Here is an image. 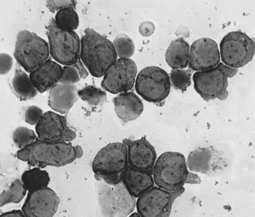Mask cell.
Returning <instances> with one entry per match:
<instances>
[{"mask_svg":"<svg viewBox=\"0 0 255 217\" xmlns=\"http://www.w3.org/2000/svg\"><path fill=\"white\" fill-rule=\"evenodd\" d=\"M81 148L66 142H51L38 138L30 145L19 150L18 158L32 166L43 168L47 166L62 167L80 157Z\"/></svg>","mask_w":255,"mask_h":217,"instance_id":"cell-1","label":"cell"},{"mask_svg":"<svg viewBox=\"0 0 255 217\" xmlns=\"http://www.w3.org/2000/svg\"><path fill=\"white\" fill-rule=\"evenodd\" d=\"M80 43L81 62L94 77L104 75L117 60L113 43L93 29H85Z\"/></svg>","mask_w":255,"mask_h":217,"instance_id":"cell-2","label":"cell"},{"mask_svg":"<svg viewBox=\"0 0 255 217\" xmlns=\"http://www.w3.org/2000/svg\"><path fill=\"white\" fill-rule=\"evenodd\" d=\"M184 155L166 152L156 159L152 175L155 185L169 192L177 191L186 183L190 172Z\"/></svg>","mask_w":255,"mask_h":217,"instance_id":"cell-3","label":"cell"},{"mask_svg":"<svg viewBox=\"0 0 255 217\" xmlns=\"http://www.w3.org/2000/svg\"><path fill=\"white\" fill-rule=\"evenodd\" d=\"M46 28L50 53L55 61L65 65H74L82 63L80 57V39L74 31L60 28L53 18Z\"/></svg>","mask_w":255,"mask_h":217,"instance_id":"cell-4","label":"cell"},{"mask_svg":"<svg viewBox=\"0 0 255 217\" xmlns=\"http://www.w3.org/2000/svg\"><path fill=\"white\" fill-rule=\"evenodd\" d=\"M238 69L229 67L223 63L206 70L197 71L192 76L194 88L204 100L227 98L228 78L234 76Z\"/></svg>","mask_w":255,"mask_h":217,"instance_id":"cell-5","label":"cell"},{"mask_svg":"<svg viewBox=\"0 0 255 217\" xmlns=\"http://www.w3.org/2000/svg\"><path fill=\"white\" fill-rule=\"evenodd\" d=\"M14 56L27 72H31L49 59L48 43L36 33L20 31L17 36Z\"/></svg>","mask_w":255,"mask_h":217,"instance_id":"cell-6","label":"cell"},{"mask_svg":"<svg viewBox=\"0 0 255 217\" xmlns=\"http://www.w3.org/2000/svg\"><path fill=\"white\" fill-rule=\"evenodd\" d=\"M98 192L102 217H127L136 207L135 198L121 181L115 185L100 183Z\"/></svg>","mask_w":255,"mask_h":217,"instance_id":"cell-7","label":"cell"},{"mask_svg":"<svg viewBox=\"0 0 255 217\" xmlns=\"http://www.w3.org/2000/svg\"><path fill=\"white\" fill-rule=\"evenodd\" d=\"M135 89L137 93L146 101L160 103L170 93V76L166 71L158 66H147L138 74Z\"/></svg>","mask_w":255,"mask_h":217,"instance_id":"cell-8","label":"cell"},{"mask_svg":"<svg viewBox=\"0 0 255 217\" xmlns=\"http://www.w3.org/2000/svg\"><path fill=\"white\" fill-rule=\"evenodd\" d=\"M220 50L223 63L237 69L253 59L255 52V42L240 30L231 31L221 41Z\"/></svg>","mask_w":255,"mask_h":217,"instance_id":"cell-9","label":"cell"},{"mask_svg":"<svg viewBox=\"0 0 255 217\" xmlns=\"http://www.w3.org/2000/svg\"><path fill=\"white\" fill-rule=\"evenodd\" d=\"M184 191L183 187L169 192L153 186L137 198V213L141 217H169L175 200Z\"/></svg>","mask_w":255,"mask_h":217,"instance_id":"cell-10","label":"cell"},{"mask_svg":"<svg viewBox=\"0 0 255 217\" xmlns=\"http://www.w3.org/2000/svg\"><path fill=\"white\" fill-rule=\"evenodd\" d=\"M128 151L123 142L110 143L95 155L92 164L95 176L120 174L128 166Z\"/></svg>","mask_w":255,"mask_h":217,"instance_id":"cell-11","label":"cell"},{"mask_svg":"<svg viewBox=\"0 0 255 217\" xmlns=\"http://www.w3.org/2000/svg\"><path fill=\"white\" fill-rule=\"evenodd\" d=\"M137 72L136 64L132 60L119 58L104 75L101 87L112 94L127 92L133 87Z\"/></svg>","mask_w":255,"mask_h":217,"instance_id":"cell-12","label":"cell"},{"mask_svg":"<svg viewBox=\"0 0 255 217\" xmlns=\"http://www.w3.org/2000/svg\"><path fill=\"white\" fill-rule=\"evenodd\" d=\"M60 201L56 193L47 187L28 192L21 210L26 217H53Z\"/></svg>","mask_w":255,"mask_h":217,"instance_id":"cell-13","label":"cell"},{"mask_svg":"<svg viewBox=\"0 0 255 217\" xmlns=\"http://www.w3.org/2000/svg\"><path fill=\"white\" fill-rule=\"evenodd\" d=\"M38 139L51 142H66L74 140L76 134L67 125L66 118L51 111L43 113L36 125Z\"/></svg>","mask_w":255,"mask_h":217,"instance_id":"cell-14","label":"cell"},{"mask_svg":"<svg viewBox=\"0 0 255 217\" xmlns=\"http://www.w3.org/2000/svg\"><path fill=\"white\" fill-rule=\"evenodd\" d=\"M220 55L216 42L209 38L195 41L189 48L188 67L194 71H203L216 66Z\"/></svg>","mask_w":255,"mask_h":217,"instance_id":"cell-15","label":"cell"},{"mask_svg":"<svg viewBox=\"0 0 255 217\" xmlns=\"http://www.w3.org/2000/svg\"><path fill=\"white\" fill-rule=\"evenodd\" d=\"M123 142L127 147L128 165L152 174L157 155L154 147L146 137L134 140L125 139Z\"/></svg>","mask_w":255,"mask_h":217,"instance_id":"cell-16","label":"cell"},{"mask_svg":"<svg viewBox=\"0 0 255 217\" xmlns=\"http://www.w3.org/2000/svg\"><path fill=\"white\" fill-rule=\"evenodd\" d=\"M120 178L129 193L135 198L154 184L152 174L128 165L120 174Z\"/></svg>","mask_w":255,"mask_h":217,"instance_id":"cell-17","label":"cell"},{"mask_svg":"<svg viewBox=\"0 0 255 217\" xmlns=\"http://www.w3.org/2000/svg\"><path fill=\"white\" fill-rule=\"evenodd\" d=\"M63 70L58 64L51 60H48L39 67L30 72V80L40 93L44 92L58 83Z\"/></svg>","mask_w":255,"mask_h":217,"instance_id":"cell-18","label":"cell"},{"mask_svg":"<svg viewBox=\"0 0 255 217\" xmlns=\"http://www.w3.org/2000/svg\"><path fill=\"white\" fill-rule=\"evenodd\" d=\"M78 89L74 84L57 83L50 89L48 105L53 110L61 114L67 113L77 100Z\"/></svg>","mask_w":255,"mask_h":217,"instance_id":"cell-19","label":"cell"},{"mask_svg":"<svg viewBox=\"0 0 255 217\" xmlns=\"http://www.w3.org/2000/svg\"><path fill=\"white\" fill-rule=\"evenodd\" d=\"M113 101L117 116L124 122L136 119L144 109L142 101L132 91L120 93L113 99Z\"/></svg>","mask_w":255,"mask_h":217,"instance_id":"cell-20","label":"cell"},{"mask_svg":"<svg viewBox=\"0 0 255 217\" xmlns=\"http://www.w3.org/2000/svg\"><path fill=\"white\" fill-rule=\"evenodd\" d=\"M189 45L182 38L172 41L165 53V60L173 69L187 67L189 62Z\"/></svg>","mask_w":255,"mask_h":217,"instance_id":"cell-21","label":"cell"},{"mask_svg":"<svg viewBox=\"0 0 255 217\" xmlns=\"http://www.w3.org/2000/svg\"><path fill=\"white\" fill-rule=\"evenodd\" d=\"M187 167L191 171L205 174H211L221 170L224 167L214 162L209 152L196 150L191 152L186 162Z\"/></svg>","mask_w":255,"mask_h":217,"instance_id":"cell-22","label":"cell"},{"mask_svg":"<svg viewBox=\"0 0 255 217\" xmlns=\"http://www.w3.org/2000/svg\"><path fill=\"white\" fill-rule=\"evenodd\" d=\"M10 85L14 94L21 101L31 99L38 93L29 77L17 64Z\"/></svg>","mask_w":255,"mask_h":217,"instance_id":"cell-23","label":"cell"},{"mask_svg":"<svg viewBox=\"0 0 255 217\" xmlns=\"http://www.w3.org/2000/svg\"><path fill=\"white\" fill-rule=\"evenodd\" d=\"M21 180L27 191L31 192L48 187L50 179L46 171L34 167L25 171Z\"/></svg>","mask_w":255,"mask_h":217,"instance_id":"cell-24","label":"cell"},{"mask_svg":"<svg viewBox=\"0 0 255 217\" xmlns=\"http://www.w3.org/2000/svg\"><path fill=\"white\" fill-rule=\"evenodd\" d=\"M26 191L21 180H14L6 189L0 193V207L9 203H19L25 196Z\"/></svg>","mask_w":255,"mask_h":217,"instance_id":"cell-25","label":"cell"},{"mask_svg":"<svg viewBox=\"0 0 255 217\" xmlns=\"http://www.w3.org/2000/svg\"><path fill=\"white\" fill-rule=\"evenodd\" d=\"M54 21L58 27L68 31H74L79 24L78 15L75 8L72 7L58 10L55 16Z\"/></svg>","mask_w":255,"mask_h":217,"instance_id":"cell-26","label":"cell"},{"mask_svg":"<svg viewBox=\"0 0 255 217\" xmlns=\"http://www.w3.org/2000/svg\"><path fill=\"white\" fill-rule=\"evenodd\" d=\"M77 94L79 97L91 106L101 105L106 99L105 92L92 85L87 86L79 90Z\"/></svg>","mask_w":255,"mask_h":217,"instance_id":"cell-27","label":"cell"},{"mask_svg":"<svg viewBox=\"0 0 255 217\" xmlns=\"http://www.w3.org/2000/svg\"><path fill=\"white\" fill-rule=\"evenodd\" d=\"M113 44L117 56L120 58H129L134 52L132 40L125 34L118 35L114 40Z\"/></svg>","mask_w":255,"mask_h":217,"instance_id":"cell-28","label":"cell"},{"mask_svg":"<svg viewBox=\"0 0 255 217\" xmlns=\"http://www.w3.org/2000/svg\"><path fill=\"white\" fill-rule=\"evenodd\" d=\"M12 139L17 147L21 150L33 143L37 138L32 130L25 127H19L14 131Z\"/></svg>","mask_w":255,"mask_h":217,"instance_id":"cell-29","label":"cell"},{"mask_svg":"<svg viewBox=\"0 0 255 217\" xmlns=\"http://www.w3.org/2000/svg\"><path fill=\"white\" fill-rule=\"evenodd\" d=\"M191 70L183 69H172L170 72V82L174 87L182 91H185L191 85Z\"/></svg>","mask_w":255,"mask_h":217,"instance_id":"cell-30","label":"cell"},{"mask_svg":"<svg viewBox=\"0 0 255 217\" xmlns=\"http://www.w3.org/2000/svg\"><path fill=\"white\" fill-rule=\"evenodd\" d=\"M63 70V74L58 83L72 85L80 80L79 72L75 65H65Z\"/></svg>","mask_w":255,"mask_h":217,"instance_id":"cell-31","label":"cell"},{"mask_svg":"<svg viewBox=\"0 0 255 217\" xmlns=\"http://www.w3.org/2000/svg\"><path fill=\"white\" fill-rule=\"evenodd\" d=\"M42 109L35 106L28 107L25 112L26 122L31 125H36L43 116Z\"/></svg>","mask_w":255,"mask_h":217,"instance_id":"cell-32","label":"cell"},{"mask_svg":"<svg viewBox=\"0 0 255 217\" xmlns=\"http://www.w3.org/2000/svg\"><path fill=\"white\" fill-rule=\"evenodd\" d=\"M76 1L73 0H50L46 2V6L52 13L58 11L64 8L72 7L75 8Z\"/></svg>","mask_w":255,"mask_h":217,"instance_id":"cell-33","label":"cell"},{"mask_svg":"<svg viewBox=\"0 0 255 217\" xmlns=\"http://www.w3.org/2000/svg\"><path fill=\"white\" fill-rule=\"evenodd\" d=\"M13 65L12 57L6 53L0 55V72L1 75L7 74L11 70Z\"/></svg>","mask_w":255,"mask_h":217,"instance_id":"cell-34","label":"cell"},{"mask_svg":"<svg viewBox=\"0 0 255 217\" xmlns=\"http://www.w3.org/2000/svg\"><path fill=\"white\" fill-rule=\"evenodd\" d=\"M154 29V24L149 21L141 22L139 26V33L144 37L151 35L153 33Z\"/></svg>","mask_w":255,"mask_h":217,"instance_id":"cell-35","label":"cell"},{"mask_svg":"<svg viewBox=\"0 0 255 217\" xmlns=\"http://www.w3.org/2000/svg\"><path fill=\"white\" fill-rule=\"evenodd\" d=\"M0 217H26L20 210H13L2 213Z\"/></svg>","mask_w":255,"mask_h":217,"instance_id":"cell-36","label":"cell"},{"mask_svg":"<svg viewBox=\"0 0 255 217\" xmlns=\"http://www.w3.org/2000/svg\"><path fill=\"white\" fill-rule=\"evenodd\" d=\"M201 180L197 174L190 172L188 176L186 183L197 184L200 183Z\"/></svg>","mask_w":255,"mask_h":217,"instance_id":"cell-37","label":"cell"},{"mask_svg":"<svg viewBox=\"0 0 255 217\" xmlns=\"http://www.w3.org/2000/svg\"><path fill=\"white\" fill-rule=\"evenodd\" d=\"M128 217H141L137 213L134 212L131 214Z\"/></svg>","mask_w":255,"mask_h":217,"instance_id":"cell-38","label":"cell"}]
</instances>
